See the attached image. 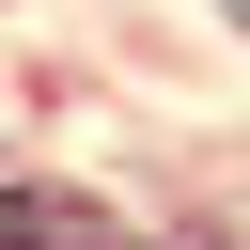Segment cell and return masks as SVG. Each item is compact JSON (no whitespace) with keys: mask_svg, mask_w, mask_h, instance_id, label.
<instances>
[{"mask_svg":"<svg viewBox=\"0 0 250 250\" xmlns=\"http://www.w3.org/2000/svg\"><path fill=\"white\" fill-rule=\"evenodd\" d=\"M0 250H125V219L94 188H0Z\"/></svg>","mask_w":250,"mask_h":250,"instance_id":"cell-1","label":"cell"},{"mask_svg":"<svg viewBox=\"0 0 250 250\" xmlns=\"http://www.w3.org/2000/svg\"><path fill=\"white\" fill-rule=\"evenodd\" d=\"M219 16H234V31H250V0H219Z\"/></svg>","mask_w":250,"mask_h":250,"instance_id":"cell-2","label":"cell"}]
</instances>
